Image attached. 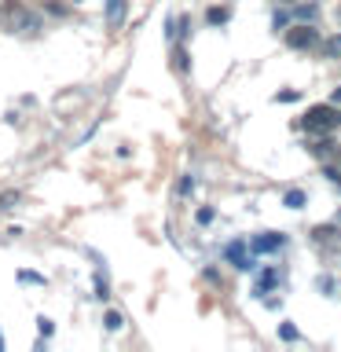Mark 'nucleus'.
<instances>
[{"label": "nucleus", "instance_id": "nucleus-25", "mask_svg": "<svg viewBox=\"0 0 341 352\" xmlns=\"http://www.w3.org/2000/svg\"><path fill=\"white\" fill-rule=\"evenodd\" d=\"M338 187H341V184H338Z\"/></svg>", "mask_w": 341, "mask_h": 352}, {"label": "nucleus", "instance_id": "nucleus-12", "mask_svg": "<svg viewBox=\"0 0 341 352\" xmlns=\"http://www.w3.org/2000/svg\"><path fill=\"white\" fill-rule=\"evenodd\" d=\"M213 26H220V22H228V8H209V15H206Z\"/></svg>", "mask_w": 341, "mask_h": 352}, {"label": "nucleus", "instance_id": "nucleus-8", "mask_svg": "<svg viewBox=\"0 0 341 352\" xmlns=\"http://www.w3.org/2000/svg\"><path fill=\"white\" fill-rule=\"evenodd\" d=\"M22 202V191H0V209H15Z\"/></svg>", "mask_w": 341, "mask_h": 352}, {"label": "nucleus", "instance_id": "nucleus-13", "mask_svg": "<svg viewBox=\"0 0 341 352\" xmlns=\"http://www.w3.org/2000/svg\"><path fill=\"white\" fill-rule=\"evenodd\" d=\"M283 202L290 206V209H301V206H305V195H301V191H286V198H283Z\"/></svg>", "mask_w": 341, "mask_h": 352}, {"label": "nucleus", "instance_id": "nucleus-9", "mask_svg": "<svg viewBox=\"0 0 341 352\" xmlns=\"http://www.w3.org/2000/svg\"><path fill=\"white\" fill-rule=\"evenodd\" d=\"M323 52L330 55V59H341V33H334V37L323 44Z\"/></svg>", "mask_w": 341, "mask_h": 352}, {"label": "nucleus", "instance_id": "nucleus-4", "mask_svg": "<svg viewBox=\"0 0 341 352\" xmlns=\"http://www.w3.org/2000/svg\"><path fill=\"white\" fill-rule=\"evenodd\" d=\"M283 235H275V231H264V235H257V239H253L250 242V250L253 253H275V250H283Z\"/></svg>", "mask_w": 341, "mask_h": 352}, {"label": "nucleus", "instance_id": "nucleus-21", "mask_svg": "<svg viewBox=\"0 0 341 352\" xmlns=\"http://www.w3.org/2000/svg\"><path fill=\"white\" fill-rule=\"evenodd\" d=\"M327 176H330L334 184H341V158H338V165H334V169H327Z\"/></svg>", "mask_w": 341, "mask_h": 352}, {"label": "nucleus", "instance_id": "nucleus-17", "mask_svg": "<svg viewBox=\"0 0 341 352\" xmlns=\"http://www.w3.org/2000/svg\"><path fill=\"white\" fill-rule=\"evenodd\" d=\"M279 338H283V341H297V330H294L290 323H283V327H279Z\"/></svg>", "mask_w": 341, "mask_h": 352}, {"label": "nucleus", "instance_id": "nucleus-11", "mask_svg": "<svg viewBox=\"0 0 341 352\" xmlns=\"http://www.w3.org/2000/svg\"><path fill=\"white\" fill-rule=\"evenodd\" d=\"M294 11H297V19H301V22H312V19L319 15V11H316V4H297Z\"/></svg>", "mask_w": 341, "mask_h": 352}, {"label": "nucleus", "instance_id": "nucleus-2", "mask_svg": "<svg viewBox=\"0 0 341 352\" xmlns=\"http://www.w3.org/2000/svg\"><path fill=\"white\" fill-rule=\"evenodd\" d=\"M338 125H341V107H334V103L312 107V110H308V118H305V129L312 132V136H327V132L338 129Z\"/></svg>", "mask_w": 341, "mask_h": 352}, {"label": "nucleus", "instance_id": "nucleus-14", "mask_svg": "<svg viewBox=\"0 0 341 352\" xmlns=\"http://www.w3.org/2000/svg\"><path fill=\"white\" fill-rule=\"evenodd\" d=\"M121 323H125V319H121V312H107V319H103L107 330H121Z\"/></svg>", "mask_w": 341, "mask_h": 352}, {"label": "nucleus", "instance_id": "nucleus-7", "mask_svg": "<svg viewBox=\"0 0 341 352\" xmlns=\"http://www.w3.org/2000/svg\"><path fill=\"white\" fill-rule=\"evenodd\" d=\"M312 154L319 162H330V158H341V151H338V143L334 140H319L316 147H312Z\"/></svg>", "mask_w": 341, "mask_h": 352}, {"label": "nucleus", "instance_id": "nucleus-5", "mask_svg": "<svg viewBox=\"0 0 341 352\" xmlns=\"http://www.w3.org/2000/svg\"><path fill=\"white\" fill-rule=\"evenodd\" d=\"M224 257L235 264V268H242V272H250V268H257V264H250V257H246V242H231V246L224 250Z\"/></svg>", "mask_w": 341, "mask_h": 352}, {"label": "nucleus", "instance_id": "nucleus-24", "mask_svg": "<svg viewBox=\"0 0 341 352\" xmlns=\"http://www.w3.org/2000/svg\"><path fill=\"white\" fill-rule=\"evenodd\" d=\"M0 349H4V338H0Z\"/></svg>", "mask_w": 341, "mask_h": 352}, {"label": "nucleus", "instance_id": "nucleus-1", "mask_svg": "<svg viewBox=\"0 0 341 352\" xmlns=\"http://www.w3.org/2000/svg\"><path fill=\"white\" fill-rule=\"evenodd\" d=\"M0 26L11 30V33H33V30H41V19L33 15L30 8H22L19 0H8V4L0 8Z\"/></svg>", "mask_w": 341, "mask_h": 352}, {"label": "nucleus", "instance_id": "nucleus-18", "mask_svg": "<svg viewBox=\"0 0 341 352\" xmlns=\"http://www.w3.org/2000/svg\"><path fill=\"white\" fill-rule=\"evenodd\" d=\"M37 327H41V334H44V338H48V334H52V330H55L48 316H41V319H37Z\"/></svg>", "mask_w": 341, "mask_h": 352}, {"label": "nucleus", "instance_id": "nucleus-22", "mask_svg": "<svg viewBox=\"0 0 341 352\" xmlns=\"http://www.w3.org/2000/svg\"><path fill=\"white\" fill-rule=\"evenodd\" d=\"M176 66H180V70H187V52H180V48H176Z\"/></svg>", "mask_w": 341, "mask_h": 352}, {"label": "nucleus", "instance_id": "nucleus-15", "mask_svg": "<svg viewBox=\"0 0 341 352\" xmlns=\"http://www.w3.org/2000/svg\"><path fill=\"white\" fill-rule=\"evenodd\" d=\"M19 283H44V275H37V272H19Z\"/></svg>", "mask_w": 341, "mask_h": 352}, {"label": "nucleus", "instance_id": "nucleus-10", "mask_svg": "<svg viewBox=\"0 0 341 352\" xmlns=\"http://www.w3.org/2000/svg\"><path fill=\"white\" fill-rule=\"evenodd\" d=\"M334 235H338V228H334V224H323V228H316V231H312V239H316V242H330Z\"/></svg>", "mask_w": 341, "mask_h": 352}, {"label": "nucleus", "instance_id": "nucleus-16", "mask_svg": "<svg viewBox=\"0 0 341 352\" xmlns=\"http://www.w3.org/2000/svg\"><path fill=\"white\" fill-rule=\"evenodd\" d=\"M272 283H275V272H264V275H261V283H257V294H264Z\"/></svg>", "mask_w": 341, "mask_h": 352}, {"label": "nucleus", "instance_id": "nucleus-23", "mask_svg": "<svg viewBox=\"0 0 341 352\" xmlns=\"http://www.w3.org/2000/svg\"><path fill=\"white\" fill-rule=\"evenodd\" d=\"M330 103H334V107H341V88H334V92H330Z\"/></svg>", "mask_w": 341, "mask_h": 352}, {"label": "nucleus", "instance_id": "nucleus-6", "mask_svg": "<svg viewBox=\"0 0 341 352\" xmlns=\"http://www.w3.org/2000/svg\"><path fill=\"white\" fill-rule=\"evenodd\" d=\"M125 22V0H107V26L118 30Z\"/></svg>", "mask_w": 341, "mask_h": 352}, {"label": "nucleus", "instance_id": "nucleus-20", "mask_svg": "<svg viewBox=\"0 0 341 352\" xmlns=\"http://www.w3.org/2000/svg\"><path fill=\"white\" fill-rule=\"evenodd\" d=\"M209 220H213V209H209V206L198 209V224H209Z\"/></svg>", "mask_w": 341, "mask_h": 352}, {"label": "nucleus", "instance_id": "nucleus-19", "mask_svg": "<svg viewBox=\"0 0 341 352\" xmlns=\"http://www.w3.org/2000/svg\"><path fill=\"white\" fill-rule=\"evenodd\" d=\"M195 191V180H191V176H184V180H180V195H191Z\"/></svg>", "mask_w": 341, "mask_h": 352}, {"label": "nucleus", "instance_id": "nucleus-3", "mask_svg": "<svg viewBox=\"0 0 341 352\" xmlns=\"http://www.w3.org/2000/svg\"><path fill=\"white\" fill-rule=\"evenodd\" d=\"M286 44H290V48H297V52L316 48V44H319V33L301 22V26H290V30H286Z\"/></svg>", "mask_w": 341, "mask_h": 352}]
</instances>
